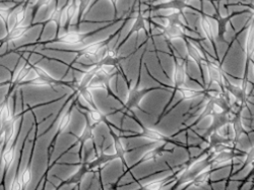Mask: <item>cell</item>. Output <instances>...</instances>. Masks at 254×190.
Here are the masks:
<instances>
[{"mask_svg":"<svg viewBox=\"0 0 254 190\" xmlns=\"http://www.w3.org/2000/svg\"><path fill=\"white\" fill-rule=\"evenodd\" d=\"M110 1H111V3H112L113 7H114L115 10H116V7H117V0H110Z\"/></svg>","mask_w":254,"mask_h":190,"instance_id":"obj_27","label":"cell"},{"mask_svg":"<svg viewBox=\"0 0 254 190\" xmlns=\"http://www.w3.org/2000/svg\"><path fill=\"white\" fill-rule=\"evenodd\" d=\"M149 92H150V90H147V89L130 91L128 98H127V101H126V107L128 109H133V108L138 107V105L141 102L142 98Z\"/></svg>","mask_w":254,"mask_h":190,"instance_id":"obj_2","label":"cell"},{"mask_svg":"<svg viewBox=\"0 0 254 190\" xmlns=\"http://www.w3.org/2000/svg\"><path fill=\"white\" fill-rule=\"evenodd\" d=\"M14 159H15V146L10 143L9 147L7 146L6 150L2 154V164H3V171L4 172L7 171L10 168Z\"/></svg>","mask_w":254,"mask_h":190,"instance_id":"obj_5","label":"cell"},{"mask_svg":"<svg viewBox=\"0 0 254 190\" xmlns=\"http://www.w3.org/2000/svg\"><path fill=\"white\" fill-rule=\"evenodd\" d=\"M19 179H20V182H22V184H23V188H26L29 185V183L32 180V170H31L30 166H28L23 171V173L20 174Z\"/></svg>","mask_w":254,"mask_h":190,"instance_id":"obj_12","label":"cell"},{"mask_svg":"<svg viewBox=\"0 0 254 190\" xmlns=\"http://www.w3.org/2000/svg\"><path fill=\"white\" fill-rule=\"evenodd\" d=\"M2 149H3V146H2V145H0V155H1V151H2Z\"/></svg>","mask_w":254,"mask_h":190,"instance_id":"obj_28","label":"cell"},{"mask_svg":"<svg viewBox=\"0 0 254 190\" xmlns=\"http://www.w3.org/2000/svg\"><path fill=\"white\" fill-rule=\"evenodd\" d=\"M90 117L93 122H100L103 120L104 115L100 111H98V109H94L90 112Z\"/></svg>","mask_w":254,"mask_h":190,"instance_id":"obj_22","label":"cell"},{"mask_svg":"<svg viewBox=\"0 0 254 190\" xmlns=\"http://www.w3.org/2000/svg\"><path fill=\"white\" fill-rule=\"evenodd\" d=\"M93 136H94V134H93V130L91 128V126L87 125V127L84 128V130L82 131V133H81V135L79 137V140L83 143V142H86L87 140L91 139Z\"/></svg>","mask_w":254,"mask_h":190,"instance_id":"obj_18","label":"cell"},{"mask_svg":"<svg viewBox=\"0 0 254 190\" xmlns=\"http://www.w3.org/2000/svg\"><path fill=\"white\" fill-rule=\"evenodd\" d=\"M232 16H227V17H219L218 22H219V37L222 38L224 36V34L227 31V26L230 23Z\"/></svg>","mask_w":254,"mask_h":190,"instance_id":"obj_14","label":"cell"},{"mask_svg":"<svg viewBox=\"0 0 254 190\" xmlns=\"http://www.w3.org/2000/svg\"><path fill=\"white\" fill-rule=\"evenodd\" d=\"M185 76H186L185 75V69H184L183 65L178 64L176 66L175 74H174V81H175V84H176L177 88L182 87V84L185 81Z\"/></svg>","mask_w":254,"mask_h":190,"instance_id":"obj_8","label":"cell"},{"mask_svg":"<svg viewBox=\"0 0 254 190\" xmlns=\"http://www.w3.org/2000/svg\"><path fill=\"white\" fill-rule=\"evenodd\" d=\"M208 73H209V76L210 78L217 81V82H220L222 79H223V76L221 74V71L219 69L218 66L214 65V64H209L208 66Z\"/></svg>","mask_w":254,"mask_h":190,"instance_id":"obj_13","label":"cell"},{"mask_svg":"<svg viewBox=\"0 0 254 190\" xmlns=\"http://www.w3.org/2000/svg\"><path fill=\"white\" fill-rule=\"evenodd\" d=\"M10 189H14V190H19V189H23V184L20 182L19 177H16L13 179L11 185H10Z\"/></svg>","mask_w":254,"mask_h":190,"instance_id":"obj_24","label":"cell"},{"mask_svg":"<svg viewBox=\"0 0 254 190\" xmlns=\"http://www.w3.org/2000/svg\"><path fill=\"white\" fill-rule=\"evenodd\" d=\"M70 120H71V115H70V113H66V114L63 115L62 118L60 119L59 123H58V127H57L58 132L65 131L66 128L68 127L69 123H70Z\"/></svg>","mask_w":254,"mask_h":190,"instance_id":"obj_11","label":"cell"},{"mask_svg":"<svg viewBox=\"0 0 254 190\" xmlns=\"http://www.w3.org/2000/svg\"><path fill=\"white\" fill-rule=\"evenodd\" d=\"M26 14H27V10L26 8H20L17 10V12L14 15V19H15V26L17 25H22L24 23V20L26 18Z\"/></svg>","mask_w":254,"mask_h":190,"instance_id":"obj_17","label":"cell"},{"mask_svg":"<svg viewBox=\"0 0 254 190\" xmlns=\"http://www.w3.org/2000/svg\"><path fill=\"white\" fill-rule=\"evenodd\" d=\"M103 46V44L101 42H95V43L89 44L86 47H83L80 50V54L84 55L87 57H92V56H96V54L98 53V51L100 50V48Z\"/></svg>","mask_w":254,"mask_h":190,"instance_id":"obj_7","label":"cell"},{"mask_svg":"<svg viewBox=\"0 0 254 190\" xmlns=\"http://www.w3.org/2000/svg\"><path fill=\"white\" fill-rule=\"evenodd\" d=\"M28 74H29V68L27 66H23L19 69V71L14 75L13 81L14 82H22L27 78Z\"/></svg>","mask_w":254,"mask_h":190,"instance_id":"obj_15","label":"cell"},{"mask_svg":"<svg viewBox=\"0 0 254 190\" xmlns=\"http://www.w3.org/2000/svg\"><path fill=\"white\" fill-rule=\"evenodd\" d=\"M60 15H61V8H54L50 14L49 20L50 22H54L55 24H57L59 26V22H60Z\"/></svg>","mask_w":254,"mask_h":190,"instance_id":"obj_20","label":"cell"},{"mask_svg":"<svg viewBox=\"0 0 254 190\" xmlns=\"http://www.w3.org/2000/svg\"><path fill=\"white\" fill-rule=\"evenodd\" d=\"M2 86V83H0V87H1Z\"/></svg>","mask_w":254,"mask_h":190,"instance_id":"obj_29","label":"cell"},{"mask_svg":"<svg viewBox=\"0 0 254 190\" xmlns=\"http://www.w3.org/2000/svg\"><path fill=\"white\" fill-rule=\"evenodd\" d=\"M162 185H163L162 181H159V182L155 181V182H153V183H151L149 185H146L145 188L146 189H160L162 187Z\"/></svg>","mask_w":254,"mask_h":190,"instance_id":"obj_25","label":"cell"},{"mask_svg":"<svg viewBox=\"0 0 254 190\" xmlns=\"http://www.w3.org/2000/svg\"><path fill=\"white\" fill-rule=\"evenodd\" d=\"M13 119L12 112L7 102H3L0 106V131L3 128V126Z\"/></svg>","mask_w":254,"mask_h":190,"instance_id":"obj_3","label":"cell"},{"mask_svg":"<svg viewBox=\"0 0 254 190\" xmlns=\"http://www.w3.org/2000/svg\"><path fill=\"white\" fill-rule=\"evenodd\" d=\"M115 150H116L117 157L123 159L124 155H125V149H124L123 143L121 142V140L119 138L115 139Z\"/></svg>","mask_w":254,"mask_h":190,"instance_id":"obj_19","label":"cell"},{"mask_svg":"<svg viewBox=\"0 0 254 190\" xmlns=\"http://www.w3.org/2000/svg\"><path fill=\"white\" fill-rule=\"evenodd\" d=\"M181 88V94L183 96L184 99H192L193 97H195L197 95V93L195 91H192V90H189V89H186V88Z\"/></svg>","mask_w":254,"mask_h":190,"instance_id":"obj_21","label":"cell"},{"mask_svg":"<svg viewBox=\"0 0 254 190\" xmlns=\"http://www.w3.org/2000/svg\"><path fill=\"white\" fill-rule=\"evenodd\" d=\"M155 157H156L155 152H150V153H147V154L145 155L144 160H152V159H154Z\"/></svg>","mask_w":254,"mask_h":190,"instance_id":"obj_26","label":"cell"},{"mask_svg":"<svg viewBox=\"0 0 254 190\" xmlns=\"http://www.w3.org/2000/svg\"><path fill=\"white\" fill-rule=\"evenodd\" d=\"M84 39V35L81 33H78L76 31H69L62 34L58 38V42L62 44H66L70 46H74L77 44H80Z\"/></svg>","mask_w":254,"mask_h":190,"instance_id":"obj_1","label":"cell"},{"mask_svg":"<svg viewBox=\"0 0 254 190\" xmlns=\"http://www.w3.org/2000/svg\"><path fill=\"white\" fill-rule=\"evenodd\" d=\"M200 27H201V30H202L203 34L208 39V41L213 42L214 39H215L214 31H213V26H211L210 20L206 16H202L200 18Z\"/></svg>","mask_w":254,"mask_h":190,"instance_id":"obj_6","label":"cell"},{"mask_svg":"<svg viewBox=\"0 0 254 190\" xmlns=\"http://www.w3.org/2000/svg\"><path fill=\"white\" fill-rule=\"evenodd\" d=\"M81 97L84 99V101H86L89 105H91L92 108L97 109L96 108V105L94 103V100H93V96H92V94H91L89 89H87V88L81 89Z\"/></svg>","mask_w":254,"mask_h":190,"instance_id":"obj_16","label":"cell"},{"mask_svg":"<svg viewBox=\"0 0 254 190\" xmlns=\"http://www.w3.org/2000/svg\"><path fill=\"white\" fill-rule=\"evenodd\" d=\"M10 17V11L7 7H0V18L3 20V23L7 24L8 19Z\"/></svg>","mask_w":254,"mask_h":190,"instance_id":"obj_23","label":"cell"},{"mask_svg":"<svg viewBox=\"0 0 254 190\" xmlns=\"http://www.w3.org/2000/svg\"><path fill=\"white\" fill-rule=\"evenodd\" d=\"M28 30H29L28 26H24L23 24L17 25L9 31V33L7 34L6 40L9 42H13V41H17L19 39H22L27 34Z\"/></svg>","mask_w":254,"mask_h":190,"instance_id":"obj_4","label":"cell"},{"mask_svg":"<svg viewBox=\"0 0 254 190\" xmlns=\"http://www.w3.org/2000/svg\"><path fill=\"white\" fill-rule=\"evenodd\" d=\"M188 54H189V57L191 58L195 63H199L200 60L203 58L199 49L191 43L188 44Z\"/></svg>","mask_w":254,"mask_h":190,"instance_id":"obj_9","label":"cell"},{"mask_svg":"<svg viewBox=\"0 0 254 190\" xmlns=\"http://www.w3.org/2000/svg\"><path fill=\"white\" fill-rule=\"evenodd\" d=\"M143 136H145L146 138H150L153 140H163L164 136L163 134H161L159 131L149 128V127H144L143 128V132H142Z\"/></svg>","mask_w":254,"mask_h":190,"instance_id":"obj_10","label":"cell"}]
</instances>
